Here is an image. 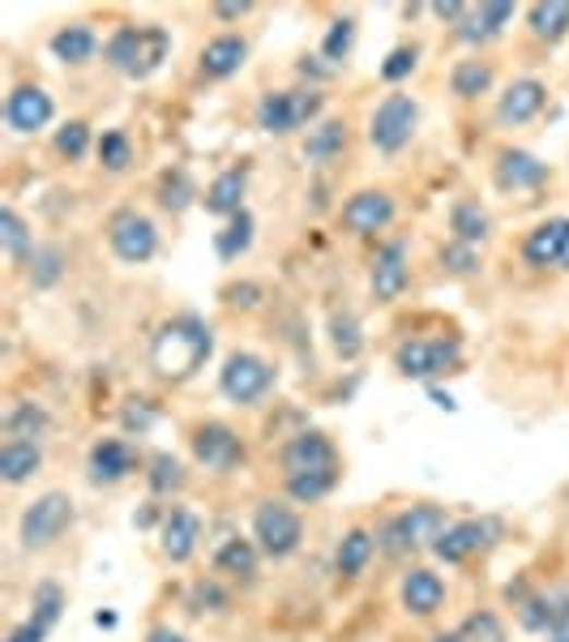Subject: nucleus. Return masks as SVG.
Here are the masks:
<instances>
[{"label": "nucleus", "mask_w": 569, "mask_h": 642, "mask_svg": "<svg viewBox=\"0 0 569 642\" xmlns=\"http://www.w3.org/2000/svg\"><path fill=\"white\" fill-rule=\"evenodd\" d=\"M210 351H215L210 326L184 313V317H171L159 326V335L150 343V364L164 381H189L210 360Z\"/></svg>", "instance_id": "obj_1"}, {"label": "nucleus", "mask_w": 569, "mask_h": 642, "mask_svg": "<svg viewBox=\"0 0 569 642\" xmlns=\"http://www.w3.org/2000/svg\"><path fill=\"white\" fill-rule=\"evenodd\" d=\"M322 117V95L317 90H270L257 99V129L262 133H295Z\"/></svg>", "instance_id": "obj_2"}, {"label": "nucleus", "mask_w": 569, "mask_h": 642, "mask_svg": "<svg viewBox=\"0 0 569 642\" xmlns=\"http://www.w3.org/2000/svg\"><path fill=\"white\" fill-rule=\"evenodd\" d=\"M420 124V104L411 95H386L373 112V124H368V142L382 150V155H399L402 146L411 142Z\"/></svg>", "instance_id": "obj_3"}, {"label": "nucleus", "mask_w": 569, "mask_h": 642, "mask_svg": "<svg viewBox=\"0 0 569 642\" xmlns=\"http://www.w3.org/2000/svg\"><path fill=\"white\" fill-rule=\"evenodd\" d=\"M73 523V501H69V493H44V497H35L31 506H26V514H22V544L26 548H48V544H57L60 535H64V526Z\"/></svg>", "instance_id": "obj_4"}, {"label": "nucleus", "mask_w": 569, "mask_h": 642, "mask_svg": "<svg viewBox=\"0 0 569 642\" xmlns=\"http://www.w3.org/2000/svg\"><path fill=\"white\" fill-rule=\"evenodd\" d=\"M253 540L262 544L266 557L279 561V557H291V553L300 548L304 523H300L295 510H287V506H279V501H262L257 514H253Z\"/></svg>", "instance_id": "obj_5"}, {"label": "nucleus", "mask_w": 569, "mask_h": 642, "mask_svg": "<svg viewBox=\"0 0 569 642\" xmlns=\"http://www.w3.org/2000/svg\"><path fill=\"white\" fill-rule=\"evenodd\" d=\"M270 386H275V368L262 355H253V351H235L223 364V373H219V390L228 395L231 403H240V408L257 403Z\"/></svg>", "instance_id": "obj_6"}, {"label": "nucleus", "mask_w": 569, "mask_h": 642, "mask_svg": "<svg viewBox=\"0 0 569 642\" xmlns=\"http://www.w3.org/2000/svg\"><path fill=\"white\" fill-rule=\"evenodd\" d=\"M108 240H112V253L129 266H142L155 257L159 249V232L155 223L142 215V210H116L112 223H108Z\"/></svg>", "instance_id": "obj_7"}, {"label": "nucleus", "mask_w": 569, "mask_h": 642, "mask_svg": "<svg viewBox=\"0 0 569 642\" xmlns=\"http://www.w3.org/2000/svg\"><path fill=\"white\" fill-rule=\"evenodd\" d=\"M458 355H462L458 339H407L395 351V364L402 377H437L455 368Z\"/></svg>", "instance_id": "obj_8"}, {"label": "nucleus", "mask_w": 569, "mask_h": 642, "mask_svg": "<svg viewBox=\"0 0 569 642\" xmlns=\"http://www.w3.org/2000/svg\"><path fill=\"white\" fill-rule=\"evenodd\" d=\"M441 531H446L441 506H411V510H402L399 519L386 526V548L390 553H407V548H420V544H437Z\"/></svg>", "instance_id": "obj_9"}, {"label": "nucleus", "mask_w": 569, "mask_h": 642, "mask_svg": "<svg viewBox=\"0 0 569 642\" xmlns=\"http://www.w3.org/2000/svg\"><path fill=\"white\" fill-rule=\"evenodd\" d=\"M390 219H395V197L382 193V189H360L342 202V228L355 235L386 232Z\"/></svg>", "instance_id": "obj_10"}, {"label": "nucleus", "mask_w": 569, "mask_h": 642, "mask_svg": "<svg viewBox=\"0 0 569 642\" xmlns=\"http://www.w3.org/2000/svg\"><path fill=\"white\" fill-rule=\"evenodd\" d=\"M57 117V104H52V95L48 90H39V86H17L9 99H4V124L13 129V133H39V129H48Z\"/></svg>", "instance_id": "obj_11"}, {"label": "nucleus", "mask_w": 569, "mask_h": 642, "mask_svg": "<svg viewBox=\"0 0 569 642\" xmlns=\"http://www.w3.org/2000/svg\"><path fill=\"white\" fill-rule=\"evenodd\" d=\"M193 459L210 471H231L244 459V446H240V437L231 433L228 424H202L193 433Z\"/></svg>", "instance_id": "obj_12"}, {"label": "nucleus", "mask_w": 569, "mask_h": 642, "mask_svg": "<svg viewBox=\"0 0 569 642\" xmlns=\"http://www.w3.org/2000/svg\"><path fill=\"white\" fill-rule=\"evenodd\" d=\"M493 531H497V523H488V519H467V523L446 526V531L437 535L433 553H437L446 566H458V561H467L471 553L488 548V544H493Z\"/></svg>", "instance_id": "obj_13"}, {"label": "nucleus", "mask_w": 569, "mask_h": 642, "mask_svg": "<svg viewBox=\"0 0 569 642\" xmlns=\"http://www.w3.org/2000/svg\"><path fill=\"white\" fill-rule=\"evenodd\" d=\"M368 288L382 304L399 300L407 288V244L402 240H386L373 257V270H368Z\"/></svg>", "instance_id": "obj_14"}, {"label": "nucleus", "mask_w": 569, "mask_h": 642, "mask_svg": "<svg viewBox=\"0 0 569 642\" xmlns=\"http://www.w3.org/2000/svg\"><path fill=\"white\" fill-rule=\"evenodd\" d=\"M544 99H548V86L540 77H518V82L506 86V95L497 104V120L501 124H526V120L540 117Z\"/></svg>", "instance_id": "obj_15"}, {"label": "nucleus", "mask_w": 569, "mask_h": 642, "mask_svg": "<svg viewBox=\"0 0 569 642\" xmlns=\"http://www.w3.org/2000/svg\"><path fill=\"white\" fill-rule=\"evenodd\" d=\"M399 595H402V608H407V613L433 617V613L446 604V583H441L433 570H407Z\"/></svg>", "instance_id": "obj_16"}, {"label": "nucleus", "mask_w": 569, "mask_h": 642, "mask_svg": "<svg viewBox=\"0 0 569 642\" xmlns=\"http://www.w3.org/2000/svg\"><path fill=\"white\" fill-rule=\"evenodd\" d=\"M283 468H287V475H304V471L335 468V446H330L322 433H300V437H291V441H287Z\"/></svg>", "instance_id": "obj_17"}, {"label": "nucleus", "mask_w": 569, "mask_h": 642, "mask_svg": "<svg viewBox=\"0 0 569 642\" xmlns=\"http://www.w3.org/2000/svg\"><path fill=\"white\" fill-rule=\"evenodd\" d=\"M510 22H513V4H506V0H493V4H471L467 22L458 26V39H462V44H488V39H497Z\"/></svg>", "instance_id": "obj_18"}, {"label": "nucleus", "mask_w": 569, "mask_h": 642, "mask_svg": "<svg viewBox=\"0 0 569 642\" xmlns=\"http://www.w3.org/2000/svg\"><path fill=\"white\" fill-rule=\"evenodd\" d=\"M197 540H202L197 514L184 510V506H171V514L164 519V553H168V561H175V566L189 561L197 553Z\"/></svg>", "instance_id": "obj_19"}, {"label": "nucleus", "mask_w": 569, "mask_h": 642, "mask_svg": "<svg viewBox=\"0 0 569 642\" xmlns=\"http://www.w3.org/2000/svg\"><path fill=\"white\" fill-rule=\"evenodd\" d=\"M244 189H249V172H244V168H228V172H219L210 180V189H206L202 202H206L210 215L231 219V215L244 210Z\"/></svg>", "instance_id": "obj_20"}, {"label": "nucleus", "mask_w": 569, "mask_h": 642, "mask_svg": "<svg viewBox=\"0 0 569 642\" xmlns=\"http://www.w3.org/2000/svg\"><path fill=\"white\" fill-rule=\"evenodd\" d=\"M244 57H249V44H244L240 35H219V39H210V44L202 48V60H197V64H202L206 77L223 82V77L244 69Z\"/></svg>", "instance_id": "obj_21"}, {"label": "nucleus", "mask_w": 569, "mask_h": 642, "mask_svg": "<svg viewBox=\"0 0 569 642\" xmlns=\"http://www.w3.org/2000/svg\"><path fill=\"white\" fill-rule=\"evenodd\" d=\"M561 249H566V219H548V223L531 228L526 240H522L526 266H557L561 262Z\"/></svg>", "instance_id": "obj_22"}, {"label": "nucleus", "mask_w": 569, "mask_h": 642, "mask_svg": "<svg viewBox=\"0 0 569 642\" xmlns=\"http://www.w3.org/2000/svg\"><path fill=\"white\" fill-rule=\"evenodd\" d=\"M548 175V168L535 159V155H526V150H506L501 159H497V184L506 189V193H522V189H535L540 180Z\"/></svg>", "instance_id": "obj_23"}, {"label": "nucleus", "mask_w": 569, "mask_h": 642, "mask_svg": "<svg viewBox=\"0 0 569 642\" xmlns=\"http://www.w3.org/2000/svg\"><path fill=\"white\" fill-rule=\"evenodd\" d=\"M450 232H455L458 244H484L488 232H493V219H488V210L475 202V197H462L455 202V210H450Z\"/></svg>", "instance_id": "obj_24"}, {"label": "nucleus", "mask_w": 569, "mask_h": 642, "mask_svg": "<svg viewBox=\"0 0 569 642\" xmlns=\"http://www.w3.org/2000/svg\"><path fill=\"white\" fill-rule=\"evenodd\" d=\"M526 26H531L535 39L561 44L569 35V4L566 0H540V4H531L526 9Z\"/></svg>", "instance_id": "obj_25"}, {"label": "nucleus", "mask_w": 569, "mask_h": 642, "mask_svg": "<svg viewBox=\"0 0 569 642\" xmlns=\"http://www.w3.org/2000/svg\"><path fill=\"white\" fill-rule=\"evenodd\" d=\"M133 471V450L124 446V441H99L95 450H90V480H99V484H116V480H124Z\"/></svg>", "instance_id": "obj_26"}, {"label": "nucleus", "mask_w": 569, "mask_h": 642, "mask_svg": "<svg viewBox=\"0 0 569 642\" xmlns=\"http://www.w3.org/2000/svg\"><path fill=\"white\" fill-rule=\"evenodd\" d=\"M373 535L364 531V526H351L347 535L339 540V548H335V570H339L342 579H355V574H364V566H368V557H373Z\"/></svg>", "instance_id": "obj_27"}, {"label": "nucleus", "mask_w": 569, "mask_h": 642, "mask_svg": "<svg viewBox=\"0 0 569 642\" xmlns=\"http://www.w3.org/2000/svg\"><path fill=\"white\" fill-rule=\"evenodd\" d=\"M39 463H44L39 441H4V446H0V475H4L9 484L31 480V475L39 471Z\"/></svg>", "instance_id": "obj_28"}, {"label": "nucleus", "mask_w": 569, "mask_h": 642, "mask_svg": "<svg viewBox=\"0 0 569 642\" xmlns=\"http://www.w3.org/2000/svg\"><path fill=\"white\" fill-rule=\"evenodd\" d=\"M95 48H99V39H95V31H90L86 22L60 26L57 35H52V57L64 60V64H82V60H90L95 57Z\"/></svg>", "instance_id": "obj_29"}, {"label": "nucleus", "mask_w": 569, "mask_h": 642, "mask_svg": "<svg viewBox=\"0 0 569 642\" xmlns=\"http://www.w3.org/2000/svg\"><path fill=\"white\" fill-rule=\"evenodd\" d=\"M342 146H347V124H342V120H322V124H313L308 137H304V159H308V163H326V159L339 155Z\"/></svg>", "instance_id": "obj_30"}, {"label": "nucleus", "mask_w": 569, "mask_h": 642, "mask_svg": "<svg viewBox=\"0 0 569 642\" xmlns=\"http://www.w3.org/2000/svg\"><path fill=\"white\" fill-rule=\"evenodd\" d=\"M137 57H142V26H120L112 39L104 44V60L112 64L116 73H124V77L137 73Z\"/></svg>", "instance_id": "obj_31"}, {"label": "nucleus", "mask_w": 569, "mask_h": 642, "mask_svg": "<svg viewBox=\"0 0 569 642\" xmlns=\"http://www.w3.org/2000/svg\"><path fill=\"white\" fill-rule=\"evenodd\" d=\"M450 90L458 99H480L493 90V64L488 60H458L450 73Z\"/></svg>", "instance_id": "obj_32"}, {"label": "nucleus", "mask_w": 569, "mask_h": 642, "mask_svg": "<svg viewBox=\"0 0 569 642\" xmlns=\"http://www.w3.org/2000/svg\"><path fill=\"white\" fill-rule=\"evenodd\" d=\"M48 411L35 408V403H17V408H9L4 415V433H9V441H35V437H44L48 433Z\"/></svg>", "instance_id": "obj_33"}, {"label": "nucleus", "mask_w": 569, "mask_h": 642, "mask_svg": "<svg viewBox=\"0 0 569 642\" xmlns=\"http://www.w3.org/2000/svg\"><path fill=\"white\" fill-rule=\"evenodd\" d=\"M249 244H253V215L240 210V215H231L228 219V228L215 235V249H219L223 262H235L240 253H249Z\"/></svg>", "instance_id": "obj_34"}, {"label": "nucleus", "mask_w": 569, "mask_h": 642, "mask_svg": "<svg viewBox=\"0 0 569 642\" xmlns=\"http://www.w3.org/2000/svg\"><path fill=\"white\" fill-rule=\"evenodd\" d=\"M219 574H235V579H253L257 574V548L249 540H228L215 557Z\"/></svg>", "instance_id": "obj_35"}, {"label": "nucleus", "mask_w": 569, "mask_h": 642, "mask_svg": "<svg viewBox=\"0 0 569 642\" xmlns=\"http://www.w3.org/2000/svg\"><path fill=\"white\" fill-rule=\"evenodd\" d=\"M335 480H339V471H335V468L304 471V475H287V488H291V497H295V501L313 506V501H322V497L335 488Z\"/></svg>", "instance_id": "obj_36"}, {"label": "nucleus", "mask_w": 569, "mask_h": 642, "mask_svg": "<svg viewBox=\"0 0 569 642\" xmlns=\"http://www.w3.org/2000/svg\"><path fill=\"white\" fill-rule=\"evenodd\" d=\"M171 52V35L164 26H142V57H137V73L133 77H150Z\"/></svg>", "instance_id": "obj_37"}, {"label": "nucleus", "mask_w": 569, "mask_h": 642, "mask_svg": "<svg viewBox=\"0 0 569 642\" xmlns=\"http://www.w3.org/2000/svg\"><path fill=\"white\" fill-rule=\"evenodd\" d=\"M60 275H64V253L52 249V244H35V253H31V283L35 288H57Z\"/></svg>", "instance_id": "obj_38"}, {"label": "nucleus", "mask_w": 569, "mask_h": 642, "mask_svg": "<svg viewBox=\"0 0 569 642\" xmlns=\"http://www.w3.org/2000/svg\"><path fill=\"white\" fill-rule=\"evenodd\" d=\"M330 343H335V351H339L342 360H355V355L364 351L355 313H335V317H330Z\"/></svg>", "instance_id": "obj_39"}, {"label": "nucleus", "mask_w": 569, "mask_h": 642, "mask_svg": "<svg viewBox=\"0 0 569 642\" xmlns=\"http://www.w3.org/2000/svg\"><path fill=\"white\" fill-rule=\"evenodd\" d=\"M0 244H4V253L17 262V257H31L35 249H31V232H26V223L17 219V210H0Z\"/></svg>", "instance_id": "obj_40"}, {"label": "nucleus", "mask_w": 569, "mask_h": 642, "mask_svg": "<svg viewBox=\"0 0 569 642\" xmlns=\"http://www.w3.org/2000/svg\"><path fill=\"white\" fill-rule=\"evenodd\" d=\"M31 621H39L44 630H52L60 621V613H64V591L57 583H39L35 586V599H31Z\"/></svg>", "instance_id": "obj_41"}, {"label": "nucleus", "mask_w": 569, "mask_h": 642, "mask_svg": "<svg viewBox=\"0 0 569 642\" xmlns=\"http://www.w3.org/2000/svg\"><path fill=\"white\" fill-rule=\"evenodd\" d=\"M99 163H104L108 172H124V168L133 163V142H129L120 129H108V133L99 137Z\"/></svg>", "instance_id": "obj_42"}, {"label": "nucleus", "mask_w": 569, "mask_h": 642, "mask_svg": "<svg viewBox=\"0 0 569 642\" xmlns=\"http://www.w3.org/2000/svg\"><path fill=\"white\" fill-rule=\"evenodd\" d=\"M351 44H355V22H351V17H339V22L326 31V39H322V57L330 60V64H342V60L351 57Z\"/></svg>", "instance_id": "obj_43"}, {"label": "nucleus", "mask_w": 569, "mask_h": 642, "mask_svg": "<svg viewBox=\"0 0 569 642\" xmlns=\"http://www.w3.org/2000/svg\"><path fill=\"white\" fill-rule=\"evenodd\" d=\"M57 150L64 155V159H82V155L90 150V129H86V120H69V124L60 129Z\"/></svg>", "instance_id": "obj_44"}, {"label": "nucleus", "mask_w": 569, "mask_h": 642, "mask_svg": "<svg viewBox=\"0 0 569 642\" xmlns=\"http://www.w3.org/2000/svg\"><path fill=\"white\" fill-rule=\"evenodd\" d=\"M462 642H506V630H501L497 613H475V617H467Z\"/></svg>", "instance_id": "obj_45"}, {"label": "nucleus", "mask_w": 569, "mask_h": 642, "mask_svg": "<svg viewBox=\"0 0 569 642\" xmlns=\"http://www.w3.org/2000/svg\"><path fill=\"white\" fill-rule=\"evenodd\" d=\"M184 484V468L171 459V455H155L150 459V488L155 493H171V488H180Z\"/></svg>", "instance_id": "obj_46"}, {"label": "nucleus", "mask_w": 569, "mask_h": 642, "mask_svg": "<svg viewBox=\"0 0 569 642\" xmlns=\"http://www.w3.org/2000/svg\"><path fill=\"white\" fill-rule=\"evenodd\" d=\"M159 202H164L168 210H184V206L193 202V184H189V175L184 172L164 175V184H159Z\"/></svg>", "instance_id": "obj_47"}, {"label": "nucleus", "mask_w": 569, "mask_h": 642, "mask_svg": "<svg viewBox=\"0 0 569 642\" xmlns=\"http://www.w3.org/2000/svg\"><path fill=\"white\" fill-rule=\"evenodd\" d=\"M441 266L450 270V275H475L480 270V253L471 249V244H446L441 249Z\"/></svg>", "instance_id": "obj_48"}, {"label": "nucleus", "mask_w": 569, "mask_h": 642, "mask_svg": "<svg viewBox=\"0 0 569 642\" xmlns=\"http://www.w3.org/2000/svg\"><path fill=\"white\" fill-rule=\"evenodd\" d=\"M415 64H420V48H395L390 57H386V64H382V77L386 82H402V77H411L415 73Z\"/></svg>", "instance_id": "obj_49"}, {"label": "nucleus", "mask_w": 569, "mask_h": 642, "mask_svg": "<svg viewBox=\"0 0 569 642\" xmlns=\"http://www.w3.org/2000/svg\"><path fill=\"white\" fill-rule=\"evenodd\" d=\"M518 617H522L526 630H544L548 634V626H553V599H526Z\"/></svg>", "instance_id": "obj_50"}, {"label": "nucleus", "mask_w": 569, "mask_h": 642, "mask_svg": "<svg viewBox=\"0 0 569 642\" xmlns=\"http://www.w3.org/2000/svg\"><path fill=\"white\" fill-rule=\"evenodd\" d=\"M548 642H569V595L553 599V626H548Z\"/></svg>", "instance_id": "obj_51"}, {"label": "nucleus", "mask_w": 569, "mask_h": 642, "mask_svg": "<svg viewBox=\"0 0 569 642\" xmlns=\"http://www.w3.org/2000/svg\"><path fill=\"white\" fill-rule=\"evenodd\" d=\"M44 639H48V630L39 621H26V626H17L4 642H44Z\"/></svg>", "instance_id": "obj_52"}, {"label": "nucleus", "mask_w": 569, "mask_h": 642, "mask_svg": "<svg viewBox=\"0 0 569 642\" xmlns=\"http://www.w3.org/2000/svg\"><path fill=\"white\" fill-rule=\"evenodd\" d=\"M433 13H437L441 22H455V26H462V22H467V13H471V4H433Z\"/></svg>", "instance_id": "obj_53"}, {"label": "nucleus", "mask_w": 569, "mask_h": 642, "mask_svg": "<svg viewBox=\"0 0 569 642\" xmlns=\"http://www.w3.org/2000/svg\"><path fill=\"white\" fill-rule=\"evenodd\" d=\"M231 304H244V308H253L257 304V295H262V288H253V283H244V288H231Z\"/></svg>", "instance_id": "obj_54"}, {"label": "nucleus", "mask_w": 569, "mask_h": 642, "mask_svg": "<svg viewBox=\"0 0 569 642\" xmlns=\"http://www.w3.org/2000/svg\"><path fill=\"white\" fill-rule=\"evenodd\" d=\"M215 13H219L223 22H235V17H244V13H249V4H244V0L235 4V0H231V4H215Z\"/></svg>", "instance_id": "obj_55"}, {"label": "nucleus", "mask_w": 569, "mask_h": 642, "mask_svg": "<svg viewBox=\"0 0 569 642\" xmlns=\"http://www.w3.org/2000/svg\"><path fill=\"white\" fill-rule=\"evenodd\" d=\"M150 642H184V639H180V634H168V630H155Z\"/></svg>", "instance_id": "obj_56"}, {"label": "nucleus", "mask_w": 569, "mask_h": 642, "mask_svg": "<svg viewBox=\"0 0 569 642\" xmlns=\"http://www.w3.org/2000/svg\"><path fill=\"white\" fill-rule=\"evenodd\" d=\"M561 270H569V219H566V249H561V262H557Z\"/></svg>", "instance_id": "obj_57"}, {"label": "nucleus", "mask_w": 569, "mask_h": 642, "mask_svg": "<svg viewBox=\"0 0 569 642\" xmlns=\"http://www.w3.org/2000/svg\"><path fill=\"white\" fill-rule=\"evenodd\" d=\"M433 642H462V634H441V639H433Z\"/></svg>", "instance_id": "obj_58"}]
</instances>
